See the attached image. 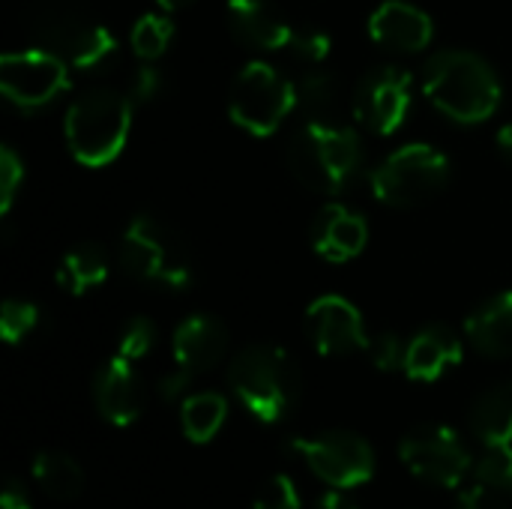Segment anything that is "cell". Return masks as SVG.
<instances>
[{
  "label": "cell",
  "mask_w": 512,
  "mask_h": 509,
  "mask_svg": "<svg viewBox=\"0 0 512 509\" xmlns=\"http://www.w3.org/2000/svg\"><path fill=\"white\" fill-rule=\"evenodd\" d=\"M108 279V261L105 252L93 243H84L63 255L57 267V285L69 294H84Z\"/></svg>",
  "instance_id": "24"
},
{
  "label": "cell",
  "mask_w": 512,
  "mask_h": 509,
  "mask_svg": "<svg viewBox=\"0 0 512 509\" xmlns=\"http://www.w3.org/2000/svg\"><path fill=\"white\" fill-rule=\"evenodd\" d=\"M228 384L240 405L261 423H279L300 399V372L288 351L249 345L228 366Z\"/></svg>",
  "instance_id": "3"
},
{
  "label": "cell",
  "mask_w": 512,
  "mask_h": 509,
  "mask_svg": "<svg viewBox=\"0 0 512 509\" xmlns=\"http://www.w3.org/2000/svg\"><path fill=\"white\" fill-rule=\"evenodd\" d=\"M228 417V402L219 393H192L183 396L180 405V426L192 444H207L219 435Z\"/></svg>",
  "instance_id": "23"
},
{
  "label": "cell",
  "mask_w": 512,
  "mask_h": 509,
  "mask_svg": "<svg viewBox=\"0 0 512 509\" xmlns=\"http://www.w3.org/2000/svg\"><path fill=\"white\" fill-rule=\"evenodd\" d=\"M369 225L360 213L348 210L345 204H327L312 219V246L321 258L333 264H345L366 249Z\"/></svg>",
  "instance_id": "17"
},
{
  "label": "cell",
  "mask_w": 512,
  "mask_h": 509,
  "mask_svg": "<svg viewBox=\"0 0 512 509\" xmlns=\"http://www.w3.org/2000/svg\"><path fill=\"white\" fill-rule=\"evenodd\" d=\"M153 342H156V327H153V321H147V318H132V321L123 327V333H120L117 354L135 363V360H141V357L150 354Z\"/></svg>",
  "instance_id": "30"
},
{
  "label": "cell",
  "mask_w": 512,
  "mask_h": 509,
  "mask_svg": "<svg viewBox=\"0 0 512 509\" xmlns=\"http://www.w3.org/2000/svg\"><path fill=\"white\" fill-rule=\"evenodd\" d=\"M297 108V87L270 63L252 60L246 63L228 93L231 120L249 135H273L285 117Z\"/></svg>",
  "instance_id": "6"
},
{
  "label": "cell",
  "mask_w": 512,
  "mask_h": 509,
  "mask_svg": "<svg viewBox=\"0 0 512 509\" xmlns=\"http://www.w3.org/2000/svg\"><path fill=\"white\" fill-rule=\"evenodd\" d=\"M450 180V159L432 144H405L369 177L372 192L390 207H417L435 198Z\"/></svg>",
  "instance_id": "7"
},
{
  "label": "cell",
  "mask_w": 512,
  "mask_h": 509,
  "mask_svg": "<svg viewBox=\"0 0 512 509\" xmlns=\"http://www.w3.org/2000/svg\"><path fill=\"white\" fill-rule=\"evenodd\" d=\"M459 509H507V504H504V498H501L498 489L477 483V486H471L468 492H462Z\"/></svg>",
  "instance_id": "35"
},
{
  "label": "cell",
  "mask_w": 512,
  "mask_h": 509,
  "mask_svg": "<svg viewBox=\"0 0 512 509\" xmlns=\"http://www.w3.org/2000/svg\"><path fill=\"white\" fill-rule=\"evenodd\" d=\"M411 111V75L402 66H375L354 93L357 120L375 135H393Z\"/></svg>",
  "instance_id": "12"
},
{
  "label": "cell",
  "mask_w": 512,
  "mask_h": 509,
  "mask_svg": "<svg viewBox=\"0 0 512 509\" xmlns=\"http://www.w3.org/2000/svg\"><path fill=\"white\" fill-rule=\"evenodd\" d=\"M297 105L309 120H336L342 105V87L330 72H309L297 84Z\"/></svg>",
  "instance_id": "25"
},
{
  "label": "cell",
  "mask_w": 512,
  "mask_h": 509,
  "mask_svg": "<svg viewBox=\"0 0 512 509\" xmlns=\"http://www.w3.org/2000/svg\"><path fill=\"white\" fill-rule=\"evenodd\" d=\"M399 459L417 480L438 489H456L471 471V453L462 438L438 423L411 429L399 444Z\"/></svg>",
  "instance_id": "9"
},
{
  "label": "cell",
  "mask_w": 512,
  "mask_h": 509,
  "mask_svg": "<svg viewBox=\"0 0 512 509\" xmlns=\"http://www.w3.org/2000/svg\"><path fill=\"white\" fill-rule=\"evenodd\" d=\"M369 36L381 48L414 54L432 42L435 24L420 6L405 3V0H387L369 15Z\"/></svg>",
  "instance_id": "16"
},
{
  "label": "cell",
  "mask_w": 512,
  "mask_h": 509,
  "mask_svg": "<svg viewBox=\"0 0 512 509\" xmlns=\"http://www.w3.org/2000/svg\"><path fill=\"white\" fill-rule=\"evenodd\" d=\"M120 264L138 282L162 288H186L192 282V264L183 240L153 216H135L120 237Z\"/></svg>",
  "instance_id": "5"
},
{
  "label": "cell",
  "mask_w": 512,
  "mask_h": 509,
  "mask_svg": "<svg viewBox=\"0 0 512 509\" xmlns=\"http://www.w3.org/2000/svg\"><path fill=\"white\" fill-rule=\"evenodd\" d=\"M162 9H183V6H189V3H195V0H156Z\"/></svg>",
  "instance_id": "39"
},
{
  "label": "cell",
  "mask_w": 512,
  "mask_h": 509,
  "mask_svg": "<svg viewBox=\"0 0 512 509\" xmlns=\"http://www.w3.org/2000/svg\"><path fill=\"white\" fill-rule=\"evenodd\" d=\"M39 324V309L27 300H6L0 309V336L9 345L24 342Z\"/></svg>",
  "instance_id": "28"
},
{
  "label": "cell",
  "mask_w": 512,
  "mask_h": 509,
  "mask_svg": "<svg viewBox=\"0 0 512 509\" xmlns=\"http://www.w3.org/2000/svg\"><path fill=\"white\" fill-rule=\"evenodd\" d=\"M360 162V138L339 120H306L288 141V168L294 180L315 195H339Z\"/></svg>",
  "instance_id": "2"
},
{
  "label": "cell",
  "mask_w": 512,
  "mask_h": 509,
  "mask_svg": "<svg viewBox=\"0 0 512 509\" xmlns=\"http://www.w3.org/2000/svg\"><path fill=\"white\" fill-rule=\"evenodd\" d=\"M366 354H369V360H372L375 369H381V372H396V369H405L408 345H405L396 333H381V336H372V339H369Z\"/></svg>",
  "instance_id": "31"
},
{
  "label": "cell",
  "mask_w": 512,
  "mask_h": 509,
  "mask_svg": "<svg viewBox=\"0 0 512 509\" xmlns=\"http://www.w3.org/2000/svg\"><path fill=\"white\" fill-rule=\"evenodd\" d=\"M0 509H30V498L21 483L9 480L0 492Z\"/></svg>",
  "instance_id": "36"
},
{
  "label": "cell",
  "mask_w": 512,
  "mask_h": 509,
  "mask_svg": "<svg viewBox=\"0 0 512 509\" xmlns=\"http://www.w3.org/2000/svg\"><path fill=\"white\" fill-rule=\"evenodd\" d=\"M423 93L450 120L474 126L489 120L501 105L495 69L474 51H441L423 69Z\"/></svg>",
  "instance_id": "1"
},
{
  "label": "cell",
  "mask_w": 512,
  "mask_h": 509,
  "mask_svg": "<svg viewBox=\"0 0 512 509\" xmlns=\"http://www.w3.org/2000/svg\"><path fill=\"white\" fill-rule=\"evenodd\" d=\"M342 492H345V489H333V492H327V495L318 501V509H360L354 498H348V495H342Z\"/></svg>",
  "instance_id": "37"
},
{
  "label": "cell",
  "mask_w": 512,
  "mask_h": 509,
  "mask_svg": "<svg viewBox=\"0 0 512 509\" xmlns=\"http://www.w3.org/2000/svg\"><path fill=\"white\" fill-rule=\"evenodd\" d=\"M93 402L96 411L111 423V426H132L141 411H144V387L135 375L132 360L126 357H111L93 381Z\"/></svg>",
  "instance_id": "15"
},
{
  "label": "cell",
  "mask_w": 512,
  "mask_h": 509,
  "mask_svg": "<svg viewBox=\"0 0 512 509\" xmlns=\"http://www.w3.org/2000/svg\"><path fill=\"white\" fill-rule=\"evenodd\" d=\"M288 450L333 489H357L375 474V453L369 441L354 432H321L315 438H294Z\"/></svg>",
  "instance_id": "8"
},
{
  "label": "cell",
  "mask_w": 512,
  "mask_h": 509,
  "mask_svg": "<svg viewBox=\"0 0 512 509\" xmlns=\"http://www.w3.org/2000/svg\"><path fill=\"white\" fill-rule=\"evenodd\" d=\"M252 509H300V492L288 474H273L255 495Z\"/></svg>",
  "instance_id": "29"
},
{
  "label": "cell",
  "mask_w": 512,
  "mask_h": 509,
  "mask_svg": "<svg viewBox=\"0 0 512 509\" xmlns=\"http://www.w3.org/2000/svg\"><path fill=\"white\" fill-rule=\"evenodd\" d=\"M498 147H501V153L507 159H512V123L504 126V129H498Z\"/></svg>",
  "instance_id": "38"
},
{
  "label": "cell",
  "mask_w": 512,
  "mask_h": 509,
  "mask_svg": "<svg viewBox=\"0 0 512 509\" xmlns=\"http://www.w3.org/2000/svg\"><path fill=\"white\" fill-rule=\"evenodd\" d=\"M159 90H162V72L156 66L144 63L132 72V81H129V99L132 102H150L159 96Z\"/></svg>",
  "instance_id": "34"
},
{
  "label": "cell",
  "mask_w": 512,
  "mask_h": 509,
  "mask_svg": "<svg viewBox=\"0 0 512 509\" xmlns=\"http://www.w3.org/2000/svg\"><path fill=\"white\" fill-rule=\"evenodd\" d=\"M462 363V339L444 327H426L420 330L411 342H408V354H405V375L411 381H438L450 366Z\"/></svg>",
  "instance_id": "19"
},
{
  "label": "cell",
  "mask_w": 512,
  "mask_h": 509,
  "mask_svg": "<svg viewBox=\"0 0 512 509\" xmlns=\"http://www.w3.org/2000/svg\"><path fill=\"white\" fill-rule=\"evenodd\" d=\"M471 429L486 447L512 444V381L486 390L474 411H471Z\"/></svg>",
  "instance_id": "21"
},
{
  "label": "cell",
  "mask_w": 512,
  "mask_h": 509,
  "mask_svg": "<svg viewBox=\"0 0 512 509\" xmlns=\"http://www.w3.org/2000/svg\"><path fill=\"white\" fill-rule=\"evenodd\" d=\"M306 333L324 357H345L354 351H366L369 345L360 309L336 294H324L306 309Z\"/></svg>",
  "instance_id": "13"
},
{
  "label": "cell",
  "mask_w": 512,
  "mask_h": 509,
  "mask_svg": "<svg viewBox=\"0 0 512 509\" xmlns=\"http://www.w3.org/2000/svg\"><path fill=\"white\" fill-rule=\"evenodd\" d=\"M69 87V63L48 48L9 51L0 57V90L18 108H42Z\"/></svg>",
  "instance_id": "10"
},
{
  "label": "cell",
  "mask_w": 512,
  "mask_h": 509,
  "mask_svg": "<svg viewBox=\"0 0 512 509\" xmlns=\"http://www.w3.org/2000/svg\"><path fill=\"white\" fill-rule=\"evenodd\" d=\"M33 33L42 39L48 51H54L69 66L84 72L99 69L117 51V42L108 27L93 24L84 15L66 9H48L39 18H33Z\"/></svg>",
  "instance_id": "11"
},
{
  "label": "cell",
  "mask_w": 512,
  "mask_h": 509,
  "mask_svg": "<svg viewBox=\"0 0 512 509\" xmlns=\"http://www.w3.org/2000/svg\"><path fill=\"white\" fill-rule=\"evenodd\" d=\"M132 99L129 93L96 87L78 96L66 111V147L87 168L111 165L129 138L132 129Z\"/></svg>",
  "instance_id": "4"
},
{
  "label": "cell",
  "mask_w": 512,
  "mask_h": 509,
  "mask_svg": "<svg viewBox=\"0 0 512 509\" xmlns=\"http://www.w3.org/2000/svg\"><path fill=\"white\" fill-rule=\"evenodd\" d=\"M171 36H174L171 18L150 12V15H141V18L135 21L129 42H132V51H135L144 63H153V60H159V57L165 54V48L171 45Z\"/></svg>",
  "instance_id": "26"
},
{
  "label": "cell",
  "mask_w": 512,
  "mask_h": 509,
  "mask_svg": "<svg viewBox=\"0 0 512 509\" xmlns=\"http://www.w3.org/2000/svg\"><path fill=\"white\" fill-rule=\"evenodd\" d=\"M33 480L54 501H75L84 492L81 465L72 456L57 453V450H45L33 459Z\"/></svg>",
  "instance_id": "22"
},
{
  "label": "cell",
  "mask_w": 512,
  "mask_h": 509,
  "mask_svg": "<svg viewBox=\"0 0 512 509\" xmlns=\"http://www.w3.org/2000/svg\"><path fill=\"white\" fill-rule=\"evenodd\" d=\"M228 24L243 45L258 51H282L294 36V27L267 0H228Z\"/></svg>",
  "instance_id": "18"
},
{
  "label": "cell",
  "mask_w": 512,
  "mask_h": 509,
  "mask_svg": "<svg viewBox=\"0 0 512 509\" xmlns=\"http://www.w3.org/2000/svg\"><path fill=\"white\" fill-rule=\"evenodd\" d=\"M288 51L309 63V66H318L321 60H327L330 54V36L324 30H315V27H306V30H294L291 42H288Z\"/></svg>",
  "instance_id": "32"
},
{
  "label": "cell",
  "mask_w": 512,
  "mask_h": 509,
  "mask_svg": "<svg viewBox=\"0 0 512 509\" xmlns=\"http://www.w3.org/2000/svg\"><path fill=\"white\" fill-rule=\"evenodd\" d=\"M174 372L186 381H195L198 375L210 372L216 363H222L228 351V330L213 315H189L177 324L174 339Z\"/></svg>",
  "instance_id": "14"
},
{
  "label": "cell",
  "mask_w": 512,
  "mask_h": 509,
  "mask_svg": "<svg viewBox=\"0 0 512 509\" xmlns=\"http://www.w3.org/2000/svg\"><path fill=\"white\" fill-rule=\"evenodd\" d=\"M465 339L483 357H512V291L486 300L468 315Z\"/></svg>",
  "instance_id": "20"
},
{
  "label": "cell",
  "mask_w": 512,
  "mask_h": 509,
  "mask_svg": "<svg viewBox=\"0 0 512 509\" xmlns=\"http://www.w3.org/2000/svg\"><path fill=\"white\" fill-rule=\"evenodd\" d=\"M474 477L477 483L492 486L501 495H512V444L486 447V453L474 465Z\"/></svg>",
  "instance_id": "27"
},
{
  "label": "cell",
  "mask_w": 512,
  "mask_h": 509,
  "mask_svg": "<svg viewBox=\"0 0 512 509\" xmlns=\"http://www.w3.org/2000/svg\"><path fill=\"white\" fill-rule=\"evenodd\" d=\"M21 180H24V162L18 159L12 147H3L0 150V213H9Z\"/></svg>",
  "instance_id": "33"
}]
</instances>
